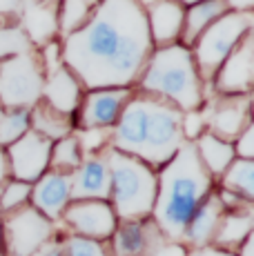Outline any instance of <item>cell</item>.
<instances>
[{
	"mask_svg": "<svg viewBox=\"0 0 254 256\" xmlns=\"http://www.w3.org/2000/svg\"><path fill=\"white\" fill-rule=\"evenodd\" d=\"M152 52L140 0H102L90 20L60 42L62 65L85 92L134 87Z\"/></svg>",
	"mask_w": 254,
	"mask_h": 256,
	"instance_id": "cell-1",
	"label": "cell"
},
{
	"mask_svg": "<svg viewBox=\"0 0 254 256\" xmlns=\"http://www.w3.org/2000/svg\"><path fill=\"white\" fill-rule=\"evenodd\" d=\"M183 112L172 102L148 94H132L118 122L112 127L110 147L160 170L185 142L180 130Z\"/></svg>",
	"mask_w": 254,
	"mask_h": 256,
	"instance_id": "cell-2",
	"label": "cell"
},
{
	"mask_svg": "<svg viewBox=\"0 0 254 256\" xmlns=\"http://www.w3.org/2000/svg\"><path fill=\"white\" fill-rule=\"evenodd\" d=\"M214 178L203 167L194 142L185 140L156 174L154 225L172 243H180L192 214L210 196Z\"/></svg>",
	"mask_w": 254,
	"mask_h": 256,
	"instance_id": "cell-3",
	"label": "cell"
},
{
	"mask_svg": "<svg viewBox=\"0 0 254 256\" xmlns=\"http://www.w3.org/2000/svg\"><path fill=\"white\" fill-rule=\"evenodd\" d=\"M136 82L138 92L172 102L183 114L205 105V85L198 78L192 49L180 42L156 47Z\"/></svg>",
	"mask_w": 254,
	"mask_h": 256,
	"instance_id": "cell-4",
	"label": "cell"
},
{
	"mask_svg": "<svg viewBox=\"0 0 254 256\" xmlns=\"http://www.w3.org/2000/svg\"><path fill=\"white\" fill-rule=\"evenodd\" d=\"M110 167V205L118 220H140L152 214L156 200V170L130 154L105 150Z\"/></svg>",
	"mask_w": 254,
	"mask_h": 256,
	"instance_id": "cell-5",
	"label": "cell"
},
{
	"mask_svg": "<svg viewBox=\"0 0 254 256\" xmlns=\"http://www.w3.org/2000/svg\"><path fill=\"white\" fill-rule=\"evenodd\" d=\"M254 27L252 12H228L212 22L208 29L192 42V58L196 65L198 78L203 85L212 87V78L223 65V60L232 54V49L243 40Z\"/></svg>",
	"mask_w": 254,
	"mask_h": 256,
	"instance_id": "cell-6",
	"label": "cell"
},
{
	"mask_svg": "<svg viewBox=\"0 0 254 256\" xmlns=\"http://www.w3.org/2000/svg\"><path fill=\"white\" fill-rule=\"evenodd\" d=\"M45 65L40 49L0 60V107L2 110H32L42 98Z\"/></svg>",
	"mask_w": 254,
	"mask_h": 256,
	"instance_id": "cell-7",
	"label": "cell"
},
{
	"mask_svg": "<svg viewBox=\"0 0 254 256\" xmlns=\"http://www.w3.org/2000/svg\"><path fill=\"white\" fill-rule=\"evenodd\" d=\"M2 256H34L54 236V223L32 205L0 216Z\"/></svg>",
	"mask_w": 254,
	"mask_h": 256,
	"instance_id": "cell-8",
	"label": "cell"
},
{
	"mask_svg": "<svg viewBox=\"0 0 254 256\" xmlns=\"http://www.w3.org/2000/svg\"><path fill=\"white\" fill-rule=\"evenodd\" d=\"M132 94L134 87H107V90L85 92L74 114L76 130H112L118 122Z\"/></svg>",
	"mask_w": 254,
	"mask_h": 256,
	"instance_id": "cell-9",
	"label": "cell"
},
{
	"mask_svg": "<svg viewBox=\"0 0 254 256\" xmlns=\"http://www.w3.org/2000/svg\"><path fill=\"white\" fill-rule=\"evenodd\" d=\"M54 142L45 136L29 130L25 136H20L16 142L4 150L9 163L12 178L34 185L47 170H50V154Z\"/></svg>",
	"mask_w": 254,
	"mask_h": 256,
	"instance_id": "cell-10",
	"label": "cell"
},
{
	"mask_svg": "<svg viewBox=\"0 0 254 256\" xmlns=\"http://www.w3.org/2000/svg\"><path fill=\"white\" fill-rule=\"evenodd\" d=\"M254 67V34L248 32L232 49L212 78V90L218 96H250Z\"/></svg>",
	"mask_w": 254,
	"mask_h": 256,
	"instance_id": "cell-11",
	"label": "cell"
},
{
	"mask_svg": "<svg viewBox=\"0 0 254 256\" xmlns=\"http://www.w3.org/2000/svg\"><path fill=\"white\" fill-rule=\"evenodd\" d=\"M62 218L76 232V236H85L92 240L112 238L118 218L107 200H72L62 212Z\"/></svg>",
	"mask_w": 254,
	"mask_h": 256,
	"instance_id": "cell-12",
	"label": "cell"
},
{
	"mask_svg": "<svg viewBox=\"0 0 254 256\" xmlns=\"http://www.w3.org/2000/svg\"><path fill=\"white\" fill-rule=\"evenodd\" d=\"M208 132L218 138L234 142L236 136L250 125V96H218L205 100Z\"/></svg>",
	"mask_w": 254,
	"mask_h": 256,
	"instance_id": "cell-13",
	"label": "cell"
},
{
	"mask_svg": "<svg viewBox=\"0 0 254 256\" xmlns=\"http://www.w3.org/2000/svg\"><path fill=\"white\" fill-rule=\"evenodd\" d=\"M72 203V174L47 170L36 183L32 185L29 205L40 212L52 223L62 218V212Z\"/></svg>",
	"mask_w": 254,
	"mask_h": 256,
	"instance_id": "cell-14",
	"label": "cell"
},
{
	"mask_svg": "<svg viewBox=\"0 0 254 256\" xmlns=\"http://www.w3.org/2000/svg\"><path fill=\"white\" fill-rule=\"evenodd\" d=\"M72 200H107L110 203V167L105 152L85 154L72 174Z\"/></svg>",
	"mask_w": 254,
	"mask_h": 256,
	"instance_id": "cell-15",
	"label": "cell"
},
{
	"mask_svg": "<svg viewBox=\"0 0 254 256\" xmlns=\"http://www.w3.org/2000/svg\"><path fill=\"white\" fill-rule=\"evenodd\" d=\"M145 16H148L150 36H152L154 49L174 45L180 40L185 20V7L176 0H152L145 4Z\"/></svg>",
	"mask_w": 254,
	"mask_h": 256,
	"instance_id": "cell-16",
	"label": "cell"
},
{
	"mask_svg": "<svg viewBox=\"0 0 254 256\" xmlns=\"http://www.w3.org/2000/svg\"><path fill=\"white\" fill-rule=\"evenodd\" d=\"M82 94H85L82 85L65 65H60L56 72L47 74L45 87H42V100L50 102L54 110L62 112L67 116H74L82 100Z\"/></svg>",
	"mask_w": 254,
	"mask_h": 256,
	"instance_id": "cell-17",
	"label": "cell"
},
{
	"mask_svg": "<svg viewBox=\"0 0 254 256\" xmlns=\"http://www.w3.org/2000/svg\"><path fill=\"white\" fill-rule=\"evenodd\" d=\"M223 214H226V210H223L216 192H210V196L198 205L196 212L192 214V218H190L185 234H183V243H190L194 250L212 245Z\"/></svg>",
	"mask_w": 254,
	"mask_h": 256,
	"instance_id": "cell-18",
	"label": "cell"
},
{
	"mask_svg": "<svg viewBox=\"0 0 254 256\" xmlns=\"http://www.w3.org/2000/svg\"><path fill=\"white\" fill-rule=\"evenodd\" d=\"M226 0H198V2L185 7V20H183V32H180V45L192 47V42L216 22L223 14H228Z\"/></svg>",
	"mask_w": 254,
	"mask_h": 256,
	"instance_id": "cell-19",
	"label": "cell"
},
{
	"mask_svg": "<svg viewBox=\"0 0 254 256\" xmlns=\"http://www.w3.org/2000/svg\"><path fill=\"white\" fill-rule=\"evenodd\" d=\"M29 127H32V132L45 136L52 142L65 138V136L76 132L74 116H67L62 112L54 110L50 102H45L42 98L29 110Z\"/></svg>",
	"mask_w": 254,
	"mask_h": 256,
	"instance_id": "cell-20",
	"label": "cell"
},
{
	"mask_svg": "<svg viewBox=\"0 0 254 256\" xmlns=\"http://www.w3.org/2000/svg\"><path fill=\"white\" fill-rule=\"evenodd\" d=\"M194 147H196L198 158H201L203 167L210 172L212 178H221V174L232 165V160L236 158L232 142L218 138V136H214L212 132H208V130L194 140Z\"/></svg>",
	"mask_w": 254,
	"mask_h": 256,
	"instance_id": "cell-21",
	"label": "cell"
},
{
	"mask_svg": "<svg viewBox=\"0 0 254 256\" xmlns=\"http://www.w3.org/2000/svg\"><path fill=\"white\" fill-rule=\"evenodd\" d=\"M252 225H254L252 205L241 208V210L226 212L216 234H214V240H212L214 248L228 250V252H230V248L236 250L248 236H252Z\"/></svg>",
	"mask_w": 254,
	"mask_h": 256,
	"instance_id": "cell-22",
	"label": "cell"
},
{
	"mask_svg": "<svg viewBox=\"0 0 254 256\" xmlns=\"http://www.w3.org/2000/svg\"><path fill=\"white\" fill-rule=\"evenodd\" d=\"M150 240V230L140 220H118L112 243H114V256H138L145 252Z\"/></svg>",
	"mask_w": 254,
	"mask_h": 256,
	"instance_id": "cell-23",
	"label": "cell"
},
{
	"mask_svg": "<svg viewBox=\"0 0 254 256\" xmlns=\"http://www.w3.org/2000/svg\"><path fill=\"white\" fill-rule=\"evenodd\" d=\"M102 0H58V34L67 38L80 29L98 9Z\"/></svg>",
	"mask_w": 254,
	"mask_h": 256,
	"instance_id": "cell-24",
	"label": "cell"
},
{
	"mask_svg": "<svg viewBox=\"0 0 254 256\" xmlns=\"http://www.w3.org/2000/svg\"><path fill=\"white\" fill-rule=\"evenodd\" d=\"M221 190L232 192L241 198H254V160L234 158L232 165L221 174Z\"/></svg>",
	"mask_w": 254,
	"mask_h": 256,
	"instance_id": "cell-25",
	"label": "cell"
},
{
	"mask_svg": "<svg viewBox=\"0 0 254 256\" xmlns=\"http://www.w3.org/2000/svg\"><path fill=\"white\" fill-rule=\"evenodd\" d=\"M82 150L78 142L76 132L65 138L56 140L52 145V154H50V170L52 172H60V174H74L78 170V165L82 163Z\"/></svg>",
	"mask_w": 254,
	"mask_h": 256,
	"instance_id": "cell-26",
	"label": "cell"
},
{
	"mask_svg": "<svg viewBox=\"0 0 254 256\" xmlns=\"http://www.w3.org/2000/svg\"><path fill=\"white\" fill-rule=\"evenodd\" d=\"M29 130V110H4L0 118V150H7Z\"/></svg>",
	"mask_w": 254,
	"mask_h": 256,
	"instance_id": "cell-27",
	"label": "cell"
},
{
	"mask_svg": "<svg viewBox=\"0 0 254 256\" xmlns=\"http://www.w3.org/2000/svg\"><path fill=\"white\" fill-rule=\"evenodd\" d=\"M29 49H34V42L27 36L25 29H22V24L0 27V60L18 56V54H25Z\"/></svg>",
	"mask_w": 254,
	"mask_h": 256,
	"instance_id": "cell-28",
	"label": "cell"
},
{
	"mask_svg": "<svg viewBox=\"0 0 254 256\" xmlns=\"http://www.w3.org/2000/svg\"><path fill=\"white\" fill-rule=\"evenodd\" d=\"M29 194H32V185L29 183L9 178L4 183L2 192H0V214H7V212H14V210L22 208V205H27Z\"/></svg>",
	"mask_w": 254,
	"mask_h": 256,
	"instance_id": "cell-29",
	"label": "cell"
},
{
	"mask_svg": "<svg viewBox=\"0 0 254 256\" xmlns=\"http://www.w3.org/2000/svg\"><path fill=\"white\" fill-rule=\"evenodd\" d=\"M82 154H100L110 147L112 130H76Z\"/></svg>",
	"mask_w": 254,
	"mask_h": 256,
	"instance_id": "cell-30",
	"label": "cell"
},
{
	"mask_svg": "<svg viewBox=\"0 0 254 256\" xmlns=\"http://www.w3.org/2000/svg\"><path fill=\"white\" fill-rule=\"evenodd\" d=\"M65 254L67 256H110L105 252L100 240H92L85 236H70L65 240Z\"/></svg>",
	"mask_w": 254,
	"mask_h": 256,
	"instance_id": "cell-31",
	"label": "cell"
},
{
	"mask_svg": "<svg viewBox=\"0 0 254 256\" xmlns=\"http://www.w3.org/2000/svg\"><path fill=\"white\" fill-rule=\"evenodd\" d=\"M180 130H183V138L194 142L198 136L208 130V120H205V107L194 112H185L180 118Z\"/></svg>",
	"mask_w": 254,
	"mask_h": 256,
	"instance_id": "cell-32",
	"label": "cell"
},
{
	"mask_svg": "<svg viewBox=\"0 0 254 256\" xmlns=\"http://www.w3.org/2000/svg\"><path fill=\"white\" fill-rule=\"evenodd\" d=\"M25 0H0V27L20 24Z\"/></svg>",
	"mask_w": 254,
	"mask_h": 256,
	"instance_id": "cell-33",
	"label": "cell"
},
{
	"mask_svg": "<svg viewBox=\"0 0 254 256\" xmlns=\"http://www.w3.org/2000/svg\"><path fill=\"white\" fill-rule=\"evenodd\" d=\"M232 145H234V154H236V158H246V160L254 158V125L252 122L236 136V140H234Z\"/></svg>",
	"mask_w": 254,
	"mask_h": 256,
	"instance_id": "cell-34",
	"label": "cell"
},
{
	"mask_svg": "<svg viewBox=\"0 0 254 256\" xmlns=\"http://www.w3.org/2000/svg\"><path fill=\"white\" fill-rule=\"evenodd\" d=\"M34 256H67L65 254V243H47L45 248H40Z\"/></svg>",
	"mask_w": 254,
	"mask_h": 256,
	"instance_id": "cell-35",
	"label": "cell"
},
{
	"mask_svg": "<svg viewBox=\"0 0 254 256\" xmlns=\"http://www.w3.org/2000/svg\"><path fill=\"white\" fill-rule=\"evenodd\" d=\"M188 256H236V254L228 252V250H218V248H214V245H208V248L192 250Z\"/></svg>",
	"mask_w": 254,
	"mask_h": 256,
	"instance_id": "cell-36",
	"label": "cell"
},
{
	"mask_svg": "<svg viewBox=\"0 0 254 256\" xmlns=\"http://www.w3.org/2000/svg\"><path fill=\"white\" fill-rule=\"evenodd\" d=\"M156 256H188V252H185L183 245H178V243H165L163 248L156 252Z\"/></svg>",
	"mask_w": 254,
	"mask_h": 256,
	"instance_id": "cell-37",
	"label": "cell"
},
{
	"mask_svg": "<svg viewBox=\"0 0 254 256\" xmlns=\"http://www.w3.org/2000/svg\"><path fill=\"white\" fill-rule=\"evenodd\" d=\"M230 12H252L254 0H226Z\"/></svg>",
	"mask_w": 254,
	"mask_h": 256,
	"instance_id": "cell-38",
	"label": "cell"
},
{
	"mask_svg": "<svg viewBox=\"0 0 254 256\" xmlns=\"http://www.w3.org/2000/svg\"><path fill=\"white\" fill-rule=\"evenodd\" d=\"M12 178V174H9V163H7V154H4V150H0V192H2L4 183Z\"/></svg>",
	"mask_w": 254,
	"mask_h": 256,
	"instance_id": "cell-39",
	"label": "cell"
},
{
	"mask_svg": "<svg viewBox=\"0 0 254 256\" xmlns=\"http://www.w3.org/2000/svg\"><path fill=\"white\" fill-rule=\"evenodd\" d=\"M252 245H254V236H248V238L236 248L234 254L236 256H252Z\"/></svg>",
	"mask_w": 254,
	"mask_h": 256,
	"instance_id": "cell-40",
	"label": "cell"
},
{
	"mask_svg": "<svg viewBox=\"0 0 254 256\" xmlns=\"http://www.w3.org/2000/svg\"><path fill=\"white\" fill-rule=\"evenodd\" d=\"M176 2H180V4H183V7H190V4L198 2V0H176Z\"/></svg>",
	"mask_w": 254,
	"mask_h": 256,
	"instance_id": "cell-41",
	"label": "cell"
},
{
	"mask_svg": "<svg viewBox=\"0 0 254 256\" xmlns=\"http://www.w3.org/2000/svg\"><path fill=\"white\" fill-rule=\"evenodd\" d=\"M2 216V214H0ZM0 256H2V236H0Z\"/></svg>",
	"mask_w": 254,
	"mask_h": 256,
	"instance_id": "cell-42",
	"label": "cell"
},
{
	"mask_svg": "<svg viewBox=\"0 0 254 256\" xmlns=\"http://www.w3.org/2000/svg\"><path fill=\"white\" fill-rule=\"evenodd\" d=\"M140 2H143V4H150V2H152V0H140Z\"/></svg>",
	"mask_w": 254,
	"mask_h": 256,
	"instance_id": "cell-43",
	"label": "cell"
},
{
	"mask_svg": "<svg viewBox=\"0 0 254 256\" xmlns=\"http://www.w3.org/2000/svg\"><path fill=\"white\" fill-rule=\"evenodd\" d=\"M2 114H4V110H2V107H0V118H2Z\"/></svg>",
	"mask_w": 254,
	"mask_h": 256,
	"instance_id": "cell-44",
	"label": "cell"
}]
</instances>
